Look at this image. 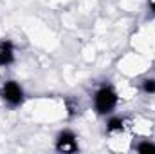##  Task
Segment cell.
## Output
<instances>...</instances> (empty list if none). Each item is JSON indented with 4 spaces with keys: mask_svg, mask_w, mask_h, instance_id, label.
Wrapping results in <instances>:
<instances>
[{
    "mask_svg": "<svg viewBox=\"0 0 155 154\" xmlns=\"http://www.w3.org/2000/svg\"><path fill=\"white\" fill-rule=\"evenodd\" d=\"M135 149L139 152H155V143H152V142H141Z\"/></svg>",
    "mask_w": 155,
    "mask_h": 154,
    "instance_id": "52a82bcc",
    "label": "cell"
},
{
    "mask_svg": "<svg viewBox=\"0 0 155 154\" xmlns=\"http://www.w3.org/2000/svg\"><path fill=\"white\" fill-rule=\"evenodd\" d=\"M15 62V47L11 42H0V67H7Z\"/></svg>",
    "mask_w": 155,
    "mask_h": 154,
    "instance_id": "277c9868",
    "label": "cell"
},
{
    "mask_svg": "<svg viewBox=\"0 0 155 154\" xmlns=\"http://www.w3.org/2000/svg\"><path fill=\"white\" fill-rule=\"evenodd\" d=\"M150 5H152V9H153V13H155V0H150Z\"/></svg>",
    "mask_w": 155,
    "mask_h": 154,
    "instance_id": "ba28073f",
    "label": "cell"
},
{
    "mask_svg": "<svg viewBox=\"0 0 155 154\" xmlns=\"http://www.w3.org/2000/svg\"><path fill=\"white\" fill-rule=\"evenodd\" d=\"M143 91L146 94H153L155 93V78H146L143 82Z\"/></svg>",
    "mask_w": 155,
    "mask_h": 154,
    "instance_id": "8992f818",
    "label": "cell"
},
{
    "mask_svg": "<svg viewBox=\"0 0 155 154\" xmlns=\"http://www.w3.org/2000/svg\"><path fill=\"white\" fill-rule=\"evenodd\" d=\"M117 105V93L114 87L110 85H103L96 91L94 94V107L99 114H108L116 109Z\"/></svg>",
    "mask_w": 155,
    "mask_h": 154,
    "instance_id": "6da1fadb",
    "label": "cell"
},
{
    "mask_svg": "<svg viewBox=\"0 0 155 154\" xmlns=\"http://www.w3.org/2000/svg\"><path fill=\"white\" fill-rule=\"evenodd\" d=\"M56 151L60 152H74L78 151V138L72 131H61L56 138Z\"/></svg>",
    "mask_w": 155,
    "mask_h": 154,
    "instance_id": "3957f363",
    "label": "cell"
},
{
    "mask_svg": "<svg viewBox=\"0 0 155 154\" xmlns=\"http://www.w3.org/2000/svg\"><path fill=\"white\" fill-rule=\"evenodd\" d=\"M0 96H2V100H4L7 105L18 107V105L24 102V89H22L16 82L9 80V82H5V83L0 87Z\"/></svg>",
    "mask_w": 155,
    "mask_h": 154,
    "instance_id": "7a4b0ae2",
    "label": "cell"
},
{
    "mask_svg": "<svg viewBox=\"0 0 155 154\" xmlns=\"http://www.w3.org/2000/svg\"><path fill=\"white\" fill-rule=\"evenodd\" d=\"M123 127H124V120L123 118H110L108 120V123H107V131L108 132H121L123 131Z\"/></svg>",
    "mask_w": 155,
    "mask_h": 154,
    "instance_id": "5b68a950",
    "label": "cell"
}]
</instances>
